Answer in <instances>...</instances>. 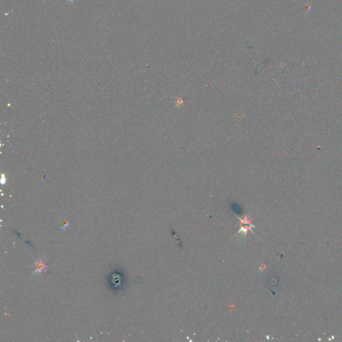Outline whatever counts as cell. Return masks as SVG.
<instances>
[{"label":"cell","instance_id":"obj_2","mask_svg":"<svg viewBox=\"0 0 342 342\" xmlns=\"http://www.w3.org/2000/svg\"><path fill=\"white\" fill-rule=\"evenodd\" d=\"M75 2H78V0H67V1L64 3V4H66V3H74Z\"/></svg>","mask_w":342,"mask_h":342},{"label":"cell","instance_id":"obj_1","mask_svg":"<svg viewBox=\"0 0 342 342\" xmlns=\"http://www.w3.org/2000/svg\"><path fill=\"white\" fill-rule=\"evenodd\" d=\"M35 264H36V270L34 271V274H35V273H42L43 272H45L47 266L45 265L44 263L42 261V260H40V261H36Z\"/></svg>","mask_w":342,"mask_h":342}]
</instances>
